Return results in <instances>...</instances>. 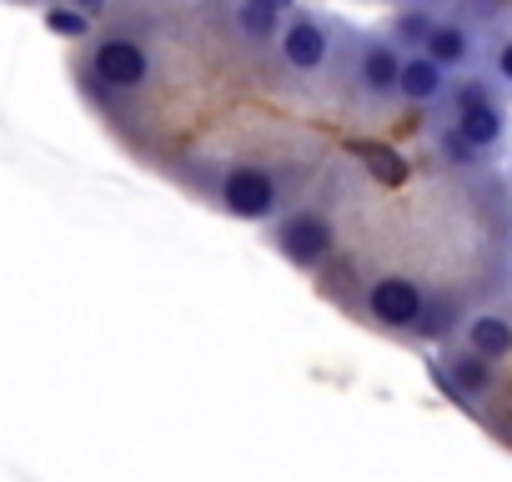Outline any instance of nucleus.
Returning <instances> with one entry per match:
<instances>
[{"label":"nucleus","mask_w":512,"mask_h":482,"mask_svg":"<svg viewBox=\"0 0 512 482\" xmlns=\"http://www.w3.org/2000/svg\"><path fill=\"white\" fill-rule=\"evenodd\" d=\"M447 106H452V121H447V126H452L457 136H467L482 156L502 146V136H507V111H502V101H497V91H492L487 76L452 81Z\"/></svg>","instance_id":"f257e3e1"},{"label":"nucleus","mask_w":512,"mask_h":482,"mask_svg":"<svg viewBox=\"0 0 512 482\" xmlns=\"http://www.w3.org/2000/svg\"><path fill=\"white\" fill-rule=\"evenodd\" d=\"M216 201L226 216L236 221H272L282 211V181L267 171V166H256V161H241L221 176L216 186Z\"/></svg>","instance_id":"f03ea898"},{"label":"nucleus","mask_w":512,"mask_h":482,"mask_svg":"<svg viewBox=\"0 0 512 482\" xmlns=\"http://www.w3.org/2000/svg\"><path fill=\"white\" fill-rule=\"evenodd\" d=\"M86 81L91 86H106V91H141V86H151V56L131 36H101L91 46Z\"/></svg>","instance_id":"7ed1b4c3"},{"label":"nucleus","mask_w":512,"mask_h":482,"mask_svg":"<svg viewBox=\"0 0 512 482\" xmlns=\"http://www.w3.org/2000/svg\"><path fill=\"white\" fill-rule=\"evenodd\" d=\"M272 241H277V252L292 262V267H302V272H312V267H322L327 257H332V247H337V231H332V221L322 216V211H292V216H282L277 221V231H272Z\"/></svg>","instance_id":"20e7f679"},{"label":"nucleus","mask_w":512,"mask_h":482,"mask_svg":"<svg viewBox=\"0 0 512 482\" xmlns=\"http://www.w3.org/2000/svg\"><path fill=\"white\" fill-rule=\"evenodd\" d=\"M422 307H427V292H422L412 277H377V282L367 287V312H372V322H382V327H392V332H412L417 317H422Z\"/></svg>","instance_id":"39448f33"},{"label":"nucleus","mask_w":512,"mask_h":482,"mask_svg":"<svg viewBox=\"0 0 512 482\" xmlns=\"http://www.w3.org/2000/svg\"><path fill=\"white\" fill-rule=\"evenodd\" d=\"M282 61L297 71V76H317L322 66H327V56H332V31H327V21H317V16H292L287 26H282Z\"/></svg>","instance_id":"423d86ee"},{"label":"nucleus","mask_w":512,"mask_h":482,"mask_svg":"<svg viewBox=\"0 0 512 482\" xmlns=\"http://www.w3.org/2000/svg\"><path fill=\"white\" fill-rule=\"evenodd\" d=\"M492 367L497 362H487V357H477V352H447L442 357V367H437V382L447 387V397L452 402H462V407H477L487 392H492Z\"/></svg>","instance_id":"0eeeda50"},{"label":"nucleus","mask_w":512,"mask_h":482,"mask_svg":"<svg viewBox=\"0 0 512 482\" xmlns=\"http://www.w3.org/2000/svg\"><path fill=\"white\" fill-rule=\"evenodd\" d=\"M357 86H362L372 101H397V86H402V51H397L392 41H362Z\"/></svg>","instance_id":"6e6552de"},{"label":"nucleus","mask_w":512,"mask_h":482,"mask_svg":"<svg viewBox=\"0 0 512 482\" xmlns=\"http://www.w3.org/2000/svg\"><path fill=\"white\" fill-rule=\"evenodd\" d=\"M447 91H452V76H447L437 61H427L422 51H417V56H402V86H397V101H407V106H442Z\"/></svg>","instance_id":"1a4fd4ad"},{"label":"nucleus","mask_w":512,"mask_h":482,"mask_svg":"<svg viewBox=\"0 0 512 482\" xmlns=\"http://www.w3.org/2000/svg\"><path fill=\"white\" fill-rule=\"evenodd\" d=\"M422 56L437 61L447 76H452V71H467V66L477 61V31L462 26V21H437V31H432V41L422 46Z\"/></svg>","instance_id":"9d476101"},{"label":"nucleus","mask_w":512,"mask_h":482,"mask_svg":"<svg viewBox=\"0 0 512 482\" xmlns=\"http://www.w3.org/2000/svg\"><path fill=\"white\" fill-rule=\"evenodd\" d=\"M462 347L477 352V357H487V362H502V357H512V322L497 317V312L472 317L467 332H462Z\"/></svg>","instance_id":"9b49d317"},{"label":"nucleus","mask_w":512,"mask_h":482,"mask_svg":"<svg viewBox=\"0 0 512 482\" xmlns=\"http://www.w3.org/2000/svg\"><path fill=\"white\" fill-rule=\"evenodd\" d=\"M432 31H437L432 6H402V11L392 16V26H387V41H392L402 56H417V51L432 41Z\"/></svg>","instance_id":"f8f14e48"},{"label":"nucleus","mask_w":512,"mask_h":482,"mask_svg":"<svg viewBox=\"0 0 512 482\" xmlns=\"http://www.w3.org/2000/svg\"><path fill=\"white\" fill-rule=\"evenodd\" d=\"M46 31L66 36V41H86L91 36V16H81L76 6H66V0H51L46 6Z\"/></svg>","instance_id":"ddd939ff"},{"label":"nucleus","mask_w":512,"mask_h":482,"mask_svg":"<svg viewBox=\"0 0 512 482\" xmlns=\"http://www.w3.org/2000/svg\"><path fill=\"white\" fill-rule=\"evenodd\" d=\"M437 156H442L447 166H462V171H467V166H472V171L482 166V151H477L467 136H457L452 126H442V131H437Z\"/></svg>","instance_id":"4468645a"},{"label":"nucleus","mask_w":512,"mask_h":482,"mask_svg":"<svg viewBox=\"0 0 512 482\" xmlns=\"http://www.w3.org/2000/svg\"><path fill=\"white\" fill-rule=\"evenodd\" d=\"M452 322H457V302H452V297H427V307H422V317H417L412 332H422V337H447Z\"/></svg>","instance_id":"2eb2a0df"},{"label":"nucleus","mask_w":512,"mask_h":482,"mask_svg":"<svg viewBox=\"0 0 512 482\" xmlns=\"http://www.w3.org/2000/svg\"><path fill=\"white\" fill-rule=\"evenodd\" d=\"M236 26H241V36H251V41H282V16H272V11L236 6Z\"/></svg>","instance_id":"dca6fc26"},{"label":"nucleus","mask_w":512,"mask_h":482,"mask_svg":"<svg viewBox=\"0 0 512 482\" xmlns=\"http://www.w3.org/2000/svg\"><path fill=\"white\" fill-rule=\"evenodd\" d=\"M492 81H497L502 91H512V31H502V36L492 41Z\"/></svg>","instance_id":"f3484780"},{"label":"nucleus","mask_w":512,"mask_h":482,"mask_svg":"<svg viewBox=\"0 0 512 482\" xmlns=\"http://www.w3.org/2000/svg\"><path fill=\"white\" fill-rule=\"evenodd\" d=\"M66 6H76L81 16H91V21H96V16H106V11H111V0H66Z\"/></svg>","instance_id":"a211bd4d"},{"label":"nucleus","mask_w":512,"mask_h":482,"mask_svg":"<svg viewBox=\"0 0 512 482\" xmlns=\"http://www.w3.org/2000/svg\"><path fill=\"white\" fill-rule=\"evenodd\" d=\"M241 6H256V11H272V16H287L292 0H241Z\"/></svg>","instance_id":"6ab92c4d"}]
</instances>
